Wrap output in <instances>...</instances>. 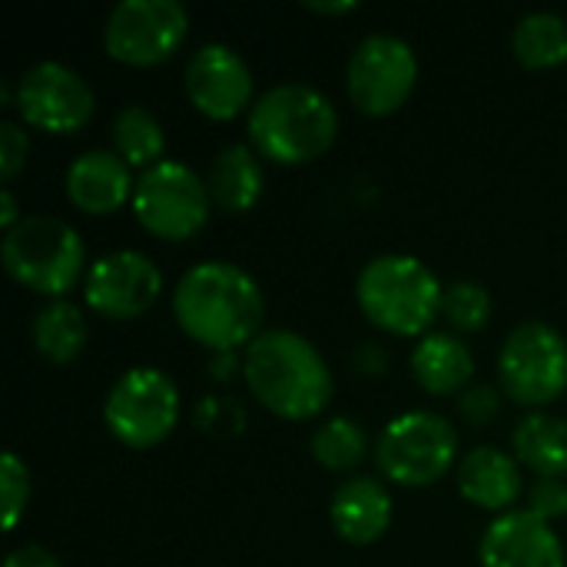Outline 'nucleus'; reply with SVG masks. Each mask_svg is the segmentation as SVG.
<instances>
[{"instance_id":"2f4dec72","label":"nucleus","mask_w":567,"mask_h":567,"mask_svg":"<svg viewBox=\"0 0 567 567\" xmlns=\"http://www.w3.org/2000/svg\"><path fill=\"white\" fill-rule=\"evenodd\" d=\"M3 567H63V565H60V558H56L53 551H47V548H40V545H23V548H17V551H10V555H7Z\"/></svg>"},{"instance_id":"393cba45","label":"nucleus","mask_w":567,"mask_h":567,"mask_svg":"<svg viewBox=\"0 0 567 567\" xmlns=\"http://www.w3.org/2000/svg\"><path fill=\"white\" fill-rule=\"evenodd\" d=\"M312 455L329 472H349L369 455V435L355 419H332L312 435Z\"/></svg>"},{"instance_id":"c756f323","label":"nucleus","mask_w":567,"mask_h":567,"mask_svg":"<svg viewBox=\"0 0 567 567\" xmlns=\"http://www.w3.org/2000/svg\"><path fill=\"white\" fill-rule=\"evenodd\" d=\"M27 153H30L27 133H23L17 123L3 120V123H0V176H3V183H10V179L23 169Z\"/></svg>"},{"instance_id":"f257e3e1","label":"nucleus","mask_w":567,"mask_h":567,"mask_svg":"<svg viewBox=\"0 0 567 567\" xmlns=\"http://www.w3.org/2000/svg\"><path fill=\"white\" fill-rule=\"evenodd\" d=\"M173 316L193 342L226 355L239 346L249 349L262 336L266 299L246 269L213 259L176 282Z\"/></svg>"},{"instance_id":"bb28decb","label":"nucleus","mask_w":567,"mask_h":567,"mask_svg":"<svg viewBox=\"0 0 567 567\" xmlns=\"http://www.w3.org/2000/svg\"><path fill=\"white\" fill-rule=\"evenodd\" d=\"M0 495H3V532H13L30 502V472L17 458V452H3L0 458Z\"/></svg>"},{"instance_id":"4468645a","label":"nucleus","mask_w":567,"mask_h":567,"mask_svg":"<svg viewBox=\"0 0 567 567\" xmlns=\"http://www.w3.org/2000/svg\"><path fill=\"white\" fill-rule=\"evenodd\" d=\"M183 86L189 103L209 120H236L252 100V70L249 63L226 43L199 47L183 73ZM252 110V106H249Z\"/></svg>"},{"instance_id":"5701e85b","label":"nucleus","mask_w":567,"mask_h":567,"mask_svg":"<svg viewBox=\"0 0 567 567\" xmlns=\"http://www.w3.org/2000/svg\"><path fill=\"white\" fill-rule=\"evenodd\" d=\"M512 50H515L518 63L528 70H551V66L565 63L567 20L551 10L525 13L512 33Z\"/></svg>"},{"instance_id":"72a5a7b5","label":"nucleus","mask_w":567,"mask_h":567,"mask_svg":"<svg viewBox=\"0 0 567 567\" xmlns=\"http://www.w3.org/2000/svg\"><path fill=\"white\" fill-rule=\"evenodd\" d=\"M306 10L312 13H352L359 10L355 0H306Z\"/></svg>"},{"instance_id":"7c9ffc66","label":"nucleus","mask_w":567,"mask_h":567,"mask_svg":"<svg viewBox=\"0 0 567 567\" xmlns=\"http://www.w3.org/2000/svg\"><path fill=\"white\" fill-rule=\"evenodd\" d=\"M458 409H462V415H465L472 425L485 429L488 422H495V419H498V412H502V399H498V392H495L492 385H478V389H468V392L462 395Z\"/></svg>"},{"instance_id":"f03ea898","label":"nucleus","mask_w":567,"mask_h":567,"mask_svg":"<svg viewBox=\"0 0 567 567\" xmlns=\"http://www.w3.org/2000/svg\"><path fill=\"white\" fill-rule=\"evenodd\" d=\"M243 379L259 405L289 422L316 419L336 389L319 349L289 329H266L246 349Z\"/></svg>"},{"instance_id":"b1692460","label":"nucleus","mask_w":567,"mask_h":567,"mask_svg":"<svg viewBox=\"0 0 567 567\" xmlns=\"http://www.w3.org/2000/svg\"><path fill=\"white\" fill-rule=\"evenodd\" d=\"M113 146L116 153L130 163V166H156L163 163V150H166V136H163V123L156 120V113H150L146 106H123L113 116Z\"/></svg>"},{"instance_id":"9b49d317","label":"nucleus","mask_w":567,"mask_h":567,"mask_svg":"<svg viewBox=\"0 0 567 567\" xmlns=\"http://www.w3.org/2000/svg\"><path fill=\"white\" fill-rule=\"evenodd\" d=\"M419 80V56L415 50L392 37V33H372L365 37L346 66V86L349 100L365 116H389L412 96Z\"/></svg>"},{"instance_id":"cd10ccee","label":"nucleus","mask_w":567,"mask_h":567,"mask_svg":"<svg viewBox=\"0 0 567 567\" xmlns=\"http://www.w3.org/2000/svg\"><path fill=\"white\" fill-rule=\"evenodd\" d=\"M243 422H246V415H243V409L233 399H213V395H206L196 405V425L203 432L236 435V432H243Z\"/></svg>"},{"instance_id":"4be33fe9","label":"nucleus","mask_w":567,"mask_h":567,"mask_svg":"<svg viewBox=\"0 0 567 567\" xmlns=\"http://www.w3.org/2000/svg\"><path fill=\"white\" fill-rule=\"evenodd\" d=\"M30 336H33V346L37 352L53 362V365H66L73 362L83 349H86V316L80 306L66 302V299H56L50 306H43L30 326Z\"/></svg>"},{"instance_id":"dca6fc26","label":"nucleus","mask_w":567,"mask_h":567,"mask_svg":"<svg viewBox=\"0 0 567 567\" xmlns=\"http://www.w3.org/2000/svg\"><path fill=\"white\" fill-rule=\"evenodd\" d=\"M133 189L136 183H133L130 163L110 150L80 153L66 169V196L80 213H90V216L116 213L133 196Z\"/></svg>"},{"instance_id":"412c9836","label":"nucleus","mask_w":567,"mask_h":567,"mask_svg":"<svg viewBox=\"0 0 567 567\" xmlns=\"http://www.w3.org/2000/svg\"><path fill=\"white\" fill-rule=\"evenodd\" d=\"M515 455L522 465L538 472L542 478H565L567 475V419L532 412L515 429Z\"/></svg>"},{"instance_id":"6e6552de","label":"nucleus","mask_w":567,"mask_h":567,"mask_svg":"<svg viewBox=\"0 0 567 567\" xmlns=\"http://www.w3.org/2000/svg\"><path fill=\"white\" fill-rule=\"evenodd\" d=\"M502 389L512 402L545 409L567 392V339L548 322H522L498 355Z\"/></svg>"},{"instance_id":"f8f14e48","label":"nucleus","mask_w":567,"mask_h":567,"mask_svg":"<svg viewBox=\"0 0 567 567\" xmlns=\"http://www.w3.org/2000/svg\"><path fill=\"white\" fill-rule=\"evenodd\" d=\"M13 106L27 126L53 136H66L90 123L96 110V96L93 86L73 66L43 60L17 80Z\"/></svg>"},{"instance_id":"c85d7f7f","label":"nucleus","mask_w":567,"mask_h":567,"mask_svg":"<svg viewBox=\"0 0 567 567\" xmlns=\"http://www.w3.org/2000/svg\"><path fill=\"white\" fill-rule=\"evenodd\" d=\"M528 512L542 522H555L567 515V485L561 478H538L528 492Z\"/></svg>"},{"instance_id":"aec40b11","label":"nucleus","mask_w":567,"mask_h":567,"mask_svg":"<svg viewBox=\"0 0 567 567\" xmlns=\"http://www.w3.org/2000/svg\"><path fill=\"white\" fill-rule=\"evenodd\" d=\"M262 186H266V176H262V163L259 156L243 146V143H233L226 146L209 173H206V189H209V199L223 209V213H249L259 196H262Z\"/></svg>"},{"instance_id":"423d86ee","label":"nucleus","mask_w":567,"mask_h":567,"mask_svg":"<svg viewBox=\"0 0 567 567\" xmlns=\"http://www.w3.org/2000/svg\"><path fill=\"white\" fill-rule=\"evenodd\" d=\"M458 455V435L449 419L435 412H405L392 419L375 442L379 472L405 488H429L442 482Z\"/></svg>"},{"instance_id":"a211bd4d","label":"nucleus","mask_w":567,"mask_h":567,"mask_svg":"<svg viewBox=\"0 0 567 567\" xmlns=\"http://www.w3.org/2000/svg\"><path fill=\"white\" fill-rule=\"evenodd\" d=\"M458 492L468 505L485 512H508L522 492V468L512 455H505L495 445L472 449L458 465Z\"/></svg>"},{"instance_id":"6ab92c4d","label":"nucleus","mask_w":567,"mask_h":567,"mask_svg":"<svg viewBox=\"0 0 567 567\" xmlns=\"http://www.w3.org/2000/svg\"><path fill=\"white\" fill-rule=\"evenodd\" d=\"M412 375L429 395H455L475 375L472 349L452 332L422 336L412 352Z\"/></svg>"},{"instance_id":"f3484780","label":"nucleus","mask_w":567,"mask_h":567,"mask_svg":"<svg viewBox=\"0 0 567 567\" xmlns=\"http://www.w3.org/2000/svg\"><path fill=\"white\" fill-rule=\"evenodd\" d=\"M332 528L349 545H372L392 525V495L379 478L355 475L346 478L329 505Z\"/></svg>"},{"instance_id":"0eeeda50","label":"nucleus","mask_w":567,"mask_h":567,"mask_svg":"<svg viewBox=\"0 0 567 567\" xmlns=\"http://www.w3.org/2000/svg\"><path fill=\"white\" fill-rule=\"evenodd\" d=\"M103 422L120 445L136 452L153 449L166 442L179 422V389L153 365L130 369L113 382L103 402Z\"/></svg>"},{"instance_id":"39448f33","label":"nucleus","mask_w":567,"mask_h":567,"mask_svg":"<svg viewBox=\"0 0 567 567\" xmlns=\"http://www.w3.org/2000/svg\"><path fill=\"white\" fill-rule=\"evenodd\" d=\"M0 259L13 282L56 302L80 282L86 249L70 223L56 216H23L7 229Z\"/></svg>"},{"instance_id":"1a4fd4ad","label":"nucleus","mask_w":567,"mask_h":567,"mask_svg":"<svg viewBox=\"0 0 567 567\" xmlns=\"http://www.w3.org/2000/svg\"><path fill=\"white\" fill-rule=\"evenodd\" d=\"M209 203L206 179L173 159L143 169L133 189V213L140 226L169 243L196 236L209 219Z\"/></svg>"},{"instance_id":"a878e982","label":"nucleus","mask_w":567,"mask_h":567,"mask_svg":"<svg viewBox=\"0 0 567 567\" xmlns=\"http://www.w3.org/2000/svg\"><path fill=\"white\" fill-rule=\"evenodd\" d=\"M442 316H445L449 326L458 329V332H478V329H485L488 319H492V296H488L485 286L468 282V279H458V282L445 286Z\"/></svg>"},{"instance_id":"20e7f679","label":"nucleus","mask_w":567,"mask_h":567,"mask_svg":"<svg viewBox=\"0 0 567 567\" xmlns=\"http://www.w3.org/2000/svg\"><path fill=\"white\" fill-rule=\"evenodd\" d=\"M445 286L415 256H375L355 282L359 309L372 326L392 336H425L442 316Z\"/></svg>"},{"instance_id":"2eb2a0df","label":"nucleus","mask_w":567,"mask_h":567,"mask_svg":"<svg viewBox=\"0 0 567 567\" xmlns=\"http://www.w3.org/2000/svg\"><path fill=\"white\" fill-rule=\"evenodd\" d=\"M478 561L482 567H567L561 538L528 508L505 512L488 525Z\"/></svg>"},{"instance_id":"ddd939ff","label":"nucleus","mask_w":567,"mask_h":567,"mask_svg":"<svg viewBox=\"0 0 567 567\" xmlns=\"http://www.w3.org/2000/svg\"><path fill=\"white\" fill-rule=\"evenodd\" d=\"M163 292V272L136 249H120L96 259L83 279V299L106 319H140Z\"/></svg>"},{"instance_id":"473e14b6","label":"nucleus","mask_w":567,"mask_h":567,"mask_svg":"<svg viewBox=\"0 0 567 567\" xmlns=\"http://www.w3.org/2000/svg\"><path fill=\"white\" fill-rule=\"evenodd\" d=\"M20 219H23V216H20V209H17V199H13V193L3 186V189H0V226H3V229H13Z\"/></svg>"},{"instance_id":"9d476101","label":"nucleus","mask_w":567,"mask_h":567,"mask_svg":"<svg viewBox=\"0 0 567 567\" xmlns=\"http://www.w3.org/2000/svg\"><path fill=\"white\" fill-rule=\"evenodd\" d=\"M189 33V13L179 0H120L103 27V47L126 66L169 60Z\"/></svg>"},{"instance_id":"7ed1b4c3","label":"nucleus","mask_w":567,"mask_h":567,"mask_svg":"<svg viewBox=\"0 0 567 567\" xmlns=\"http://www.w3.org/2000/svg\"><path fill=\"white\" fill-rule=\"evenodd\" d=\"M249 136L259 156L279 166L319 159L339 136V113L326 93L309 83H279L249 110Z\"/></svg>"}]
</instances>
